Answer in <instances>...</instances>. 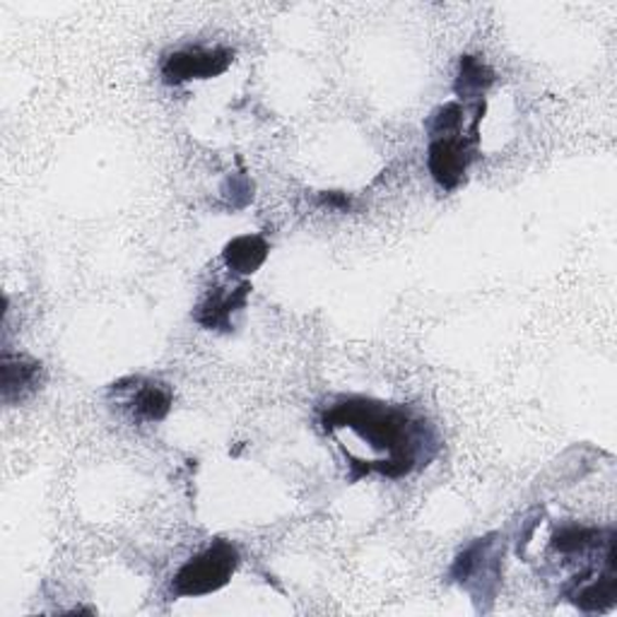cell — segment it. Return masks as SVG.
Wrapping results in <instances>:
<instances>
[{
	"mask_svg": "<svg viewBox=\"0 0 617 617\" xmlns=\"http://www.w3.org/2000/svg\"><path fill=\"white\" fill-rule=\"evenodd\" d=\"M323 428L343 448L355 476L403 478L436 454L434 430L406 408L347 398L323 415Z\"/></svg>",
	"mask_w": 617,
	"mask_h": 617,
	"instance_id": "cell-1",
	"label": "cell"
},
{
	"mask_svg": "<svg viewBox=\"0 0 617 617\" xmlns=\"http://www.w3.org/2000/svg\"><path fill=\"white\" fill-rule=\"evenodd\" d=\"M239 567V553L237 547L230 545L227 541H218L203 553L196 555L194 559L176 571L172 581V593L174 596H208L215 593L222 587H227L234 571Z\"/></svg>",
	"mask_w": 617,
	"mask_h": 617,
	"instance_id": "cell-2",
	"label": "cell"
},
{
	"mask_svg": "<svg viewBox=\"0 0 617 617\" xmlns=\"http://www.w3.org/2000/svg\"><path fill=\"white\" fill-rule=\"evenodd\" d=\"M476 143L478 136H464V133L432 138L428 150V166L434 182L446 190L461 186L466 182L468 166L473 162Z\"/></svg>",
	"mask_w": 617,
	"mask_h": 617,
	"instance_id": "cell-3",
	"label": "cell"
},
{
	"mask_svg": "<svg viewBox=\"0 0 617 617\" xmlns=\"http://www.w3.org/2000/svg\"><path fill=\"white\" fill-rule=\"evenodd\" d=\"M234 51L230 49H184L166 55L162 63V77L170 85H182L190 81H210L230 69Z\"/></svg>",
	"mask_w": 617,
	"mask_h": 617,
	"instance_id": "cell-4",
	"label": "cell"
},
{
	"mask_svg": "<svg viewBox=\"0 0 617 617\" xmlns=\"http://www.w3.org/2000/svg\"><path fill=\"white\" fill-rule=\"evenodd\" d=\"M251 287L242 283L239 287H212L208 295L198 301L194 321L208 331H232L234 313L246 307Z\"/></svg>",
	"mask_w": 617,
	"mask_h": 617,
	"instance_id": "cell-5",
	"label": "cell"
},
{
	"mask_svg": "<svg viewBox=\"0 0 617 617\" xmlns=\"http://www.w3.org/2000/svg\"><path fill=\"white\" fill-rule=\"evenodd\" d=\"M128 408L143 422H162L172 410V391L157 381L138 379V386H131Z\"/></svg>",
	"mask_w": 617,
	"mask_h": 617,
	"instance_id": "cell-6",
	"label": "cell"
},
{
	"mask_svg": "<svg viewBox=\"0 0 617 617\" xmlns=\"http://www.w3.org/2000/svg\"><path fill=\"white\" fill-rule=\"evenodd\" d=\"M271 246L258 234H242L234 237L222 251V261L237 275H254L266 263Z\"/></svg>",
	"mask_w": 617,
	"mask_h": 617,
	"instance_id": "cell-7",
	"label": "cell"
},
{
	"mask_svg": "<svg viewBox=\"0 0 617 617\" xmlns=\"http://www.w3.org/2000/svg\"><path fill=\"white\" fill-rule=\"evenodd\" d=\"M41 384V365L25 357H3V398L10 403L32 394Z\"/></svg>",
	"mask_w": 617,
	"mask_h": 617,
	"instance_id": "cell-8",
	"label": "cell"
},
{
	"mask_svg": "<svg viewBox=\"0 0 617 617\" xmlns=\"http://www.w3.org/2000/svg\"><path fill=\"white\" fill-rule=\"evenodd\" d=\"M495 83V73H492L485 61L476 59V55H464L461 69H458L456 77V95L461 99L468 97H482Z\"/></svg>",
	"mask_w": 617,
	"mask_h": 617,
	"instance_id": "cell-9",
	"label": "cell"
},
{
	"mask_svg": "<svg viewBox=\"0 0 617 617\" xmlns=\"http://www.w3.org/2000/svg\"><path fill=\"white\" fill-rule=\"evenodd\" d=\"M615 593H617L615 565H610L608 569L603 571L601 579L587 583V587H583L577 593L575 603L579 605L581 610H587V613H601V610H608L610 605L615 603Z\"/></svg>",
	"mask_w": 617,
	"mask_h": 617,
	"instance_id": "cell-10",
	"label": "cell"
},
{
	"mask_svg": "<svg viewBox=\"0 0 617 617\" xmlns=\"http://www.w3.org/2000/svg\"><path fill=\"white\" fill-rule=\"evenodd\" d=\"M599 538H601L599 529H587V526H565V529H559L555 533L553 545L555 550H559V553L571 555V553H583V550L601 543Z\"/></svg>",
	"mask_w": 617,
	"mask_h": 617,
	"instance_id": "cell-11",
	"label": "cell"
}]
</instances>
